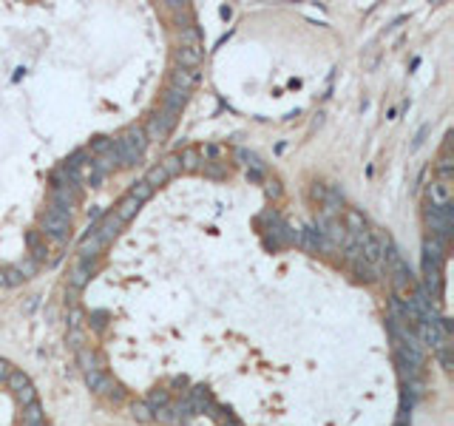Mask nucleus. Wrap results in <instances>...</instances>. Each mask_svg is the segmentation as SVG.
<instances>
[{
  "label": "nucleus",
  "instance_id": "obj_1",
  "mask_svg": "<svg viewBox=\"0 0 454 426\" xmlns=\"http://www.w3.org/2000/svg\"><path fill=\"white\" fill-rule=\"evenodd\" d=\"M145 148H148V136L142 131V125H131L119 136H114V151L119 156V165H125V168L136 165L142 154H145Z\"/></svg>",
  "mask_w": 454,
  "mask_h": 426
},
{
  "label": "nucleus",
  "instance_id": "obj_2",
  "mask_svg": "<svg viewBox=\"0 0 454 426\" xmlns=\"http://www.w3.org/2000/svg\"><path fill=\"white\" fill-rule=\"evenodd\" d=\"M426 227H429L426 236H435V239H440L443 245H448L451 230H454V222H451V205H446V207L426 205Z\"/></svg>",
  "mask_w": 454,
  "mask_h": 426
},
{
  "label": "nucleus",
  "instance_id": "obj_3",
  "mask_svg": "<svg viewBox=\"0 0 454 426\" xmlns=\"http://www.w3.org/2000/svg\"><path fill=\"white\" fill-rule=\"evenodd\" d=\"M40 227H43V233L49 236V239H52L54 245L63 247V245L68 242V233H71V213H63V210L49 207V210L43 213Z\"/></svg>",
  "mask_w": 454,
  "mask_h": 426
},
{
  "label": "nucleus",
  "instance_id": "obj_4",
  "mask_svg": "<svg viewBox=\"0 0 454 426\" xmlns=\"http://www.w3.org/2000/svg\"><path fill=\"white\" fill-rule=\"evenodd\" d=\"M176 123H179V114H171V111L156 108V111L148 116V125L142 128V131H145L148 142H151V139L162 142V139H168V136H171V131L176 128Z\"/></svg>",
  "mask_w": 454,
  "mask_h": 426
},
{
  "label": "nucleus",
  "instance_id": "obj_5",
  "mask_svg": "<svg viewBox=\"0 0 454 426\" xmlns=\"http://www.w3.org/2000/svg\"><path fill=\"white\" fill-rule=\"evenodd\" d=\"M85 384L91 392H97V395H108L114 400H123V389H119V384L114 381L111 375H105L103 369H91L85 372Z\"/></svg>",
  "mask_w": 454,
  "mask_h": 426
},
{
  "label": "nucleus",
  "instance_id": "obj_6",
  "mask_svg": "<svg viewBox=\"0 0 454 426\" xmlns=\"http://www.w3.org/2000/svg\"><path fill=\"white\" fill-rule=\"evenodd\" d=\"M123 227H125V225H123V222H119V219H116V213L111 210V213H105V216L100 219V225H94L91 230H94V233H97V236H100V239H103V245L108 247V245H111V242L116 239V236H119V230H123Z\"/></svg>",
  "mask_w": 454,
  "mask_h": 426
},
{
  "label": "nucleus",
  "instance_id": "obj_7",
  "mask_svg": "<svg viewBox=\"0 0 454 426\" xmlns=\"http://www.w3.org/2000/svg\"><path fill=\"white\" fill-rule=\"evenodd\" d=\"M196 83H199V68H182V65H176L174 71H171V88H179V91H194L196 88Z\"/></svg>",
  "mask_w": 454,
  "mask_h": 426
},
{
  "label": "nucleus",
  "instance_id": "obj_8",
  "mask_svg": "<svg viewBox=\"0 0 454 426\" xmlns=\"http://www.w3.org/2000/svg\"><path fill=\"white\" fill-rule=\"evenodd\" d=\"M296 242H298L301 247H307V250H313V253H318V250H332V245L318 233V227H304V230H298V233H296Z\"/></svg>",
  "mask_w": 454,
  "mask_h": 426
},
{
  "label": "nucleus",
  "instance_id": "obj_9",
  "mask_svg": "<svg viewBox=\"0 0 454 426\" xmlns=\"http://www.w3.org/2000/svg\"><path fill=\"white\" fill-rule=\"evenodd\" d=\"M187 100H190V94L187 91H179V88H165V94H162V100H159V108L162 111H171V114H182V108L187 105Z\"/></svg>",
  "mask_w": 454,
  "mask_h": 426
},
{
  "label": "nucleus",
  "instance_id": "obj_10",
  "mask_svg": "<svg viewBox=\"0 0 454 426\" xmlns=\"http://www.w3.org/2000/svg\"><path fill=\"white\" fill-rule=\"evenodd\" d=\"M105 250V245H103V239L94 230H88L85 236H83V242H80V247H77V253H80V258L83 262H88V258H97L100 253Z\"/></svg>",
  "mask_w": 454,
  "mask_h": 426
},
{
  "label": "nucleus",
  "instance_id": "obj_11",
  "mask_svg": "<svg viewBox=\"0 0 454 426\" xmlns=\"http://www.w3.org/2000/svg\"><path fill=\"white\" fill-rule=\"evenodd\" d=\"M91 273H94V267L88 262H83V258H77L74 267H71V273H68V287L71 290H83L85 284L91 281Z\"/></svg>",
  "mask_w": 454,
  "mask_h": 426
},
{
  "label": "nucleus",
  "instance_id": "obj_12",
  "mask_svg": "<svg viewBox=\"0 0 454 426\" xmlns=\"http://www.w3.org/2000/svg\"><path fill=\"white\" fill-rule=\"evenodd\" d=\"M429 205H437V207L451 205V182L432 179V185H429Z\"/></svg>",
  "mask_w": 454,
  "mask_h": 426
},
{
  "label": "nucleus",
  "instance_id": "obj_13",
  "mask_svg": "<svg viewBox=\"0 0 454 426\" xmlns=\"http://www.w3.org/2000/svg\"><path fill=\"white\" fill-rule=\"evenodd\" d=\"M139 207H142V205H139L134 196H125L123 202H119V205L114 207V213H116V219H119V222L128 225V222L136 216V210H139Z\"/></svg>",
  "mask_w": 454,
  "mask_h": 426
},
{
  "label": "nucleus",
  "instance_id": "obj_14",
  "mask_svg": "<svg viewBox=\"0 0 454 426\" xmlns=\"http://www.w3.org/2000/svg\"><path fill=\"white\" fill-rule=\"evenodd\" d=\"M179 49H205L202 45V34L199 26H185L179 32Z\"/></svg>",
  "mask_w": 454,
  "mask_h": 426
},
{
  "label": "nucleus",
  "instance_id": "obj_15",
  "mask_svg": "<svg viewBox=\"0 0 454 426\" xmlns=\"http://www.w3.org/2000/svg\"><path fill=\"white\" fill-rule=\"evenodd\" d=\"M202 57H205V49H179L176 52V65H182V68H199Z\"/></svg>",
  "mask_w": 454,
  "mask_h": 426
},
{
  "label": "nucleus",
  "instance_id": "obj_16",
  "mask_svg": "<svg viewBox=\"0 0 454 426\" xmlns=\"http://www.w3.org/2000/svg\"><path fill=\"white\" fill-rule=\"evenodd\" d=\"M20 426H45V412H43V407H40V404H29V407H23Z\"/></svg>",
  "mask_w": 454,
  "mask_h": 426
},
{
  "label": "nucleus",
  "instance_id": "obj_17",
  "mask_svg": "<svg viewBox=\"0 0 454 426\" xmlns=\"http://www.w3.org/2000/svg\"><path fill=\"white\" fill-rule=\"evenodd\" d=\"M77 364L83 367V372H91V369H103V361L97 358V352H91L88 347H80V349H77Z\"/></svg>",
  "mask_w": 454,
  "mask_h": 426
},
{
  "label": "nucleus",
  "instance_id": "obj_18",
  "mask_svg": "<svg viewBox=\"0 0 454 426\" xmlns=\"http://www.w3.org/2000/svg\"><path fill=\"white\" fill-rule=\"evenodd\" d=\"M202 156H199V151L196 148H187V151H182L179 154V165H182V174L185 171H199L202 168Z\"/></svg>",
  "mask_w": 454,
  "mask_h": 426
},
{
  "label": "nucleus",
  "instance_id": "obj_19",
  "mask_svg": "<svg viewBox=\"0 0 454 426\" xmlns=\"http://www.w3.org/2000/svg\"><path fill=\"white\" fill-rule=\"evenodd\" d=\"M128 196H134L139 205H145L151 196H154V187L148 185V182H139V185H134L131 187V191H128Z\"/></svg>",
  "mask_w": 454,
  "mask_h": 426
},
{
  "label": "nucleus",
  "instance_id": "obj_20",
  "mask_svg": "<svg viewBox=\"0 0 454 426\" xmlns=\"http://www.w3.org/2000/svg\"><path fill=\"white\" fill-rule=\"evenodd\" d=\"M20 281H26V278L20 276L17 267H3V270H0V287H14V284H20Z\"/></svg>",
  "mask_w": 454,
  "mask_h": 426
},
{
  "label": "nucleus",
  "instance_id": "obj_21",
  "mask_svg": "<svg viewBox=\"0 0 454 426\" xmlns=\"http://www.w3.org/2000/svg\"><path fill=\"white\" fill-rule=\"evenodd\" d=\"M131 415H134L139 423H151V420H154V409L145 404V400H136V404L131 407Z\"/></svg>",
  "mask_w": 454,
  "mask_h": 426
},
{
  "label": "nucleus",
  "instance_id": "obj_22",
  "mask_svg": "<svg viewBox=\"0 0 454 426\" xmlns=\"http://www.w3.org/2000/svg\"><path fill=\"white\" fill-rule=\"evenodd\" d=\"M159 168L165 171V176L168 179H176L182 174V165H179V156H168V159H162L159 162Z\"/></svg>",
  "mask_w": 454,
  "mask_h": 426
},
{
  "label": "nucleus",
  "instance_id": "obj_23",
  "mask_svg": "<svg viewBox=\"0 0 454 426\" xmlns=\"http://www.w3.org/2000/svg\"><path fill=\"white\" fill-rule=\"evenodd\" d=\"M14 395H17V400L23 407H29V404H37V392H34V387H32V381L26 384V387H20V389H14Z\"/></svg>",
  "mask_w": 454,
  "mask_h": 426
},
{
  "label": "nucleus",
  "instance_id": "obj_24",
  "mask_svg": "<svg viewBox=\"0 0 454 426\" xmlns=\"http://www.w3.org/2000/svg\"><path fill=\"white\" fill-rule=\"evenodd\" d=\"M114 148V139L111 136H97V139H91V154L94 156H103L105 151Z\"/></svg>",
  "mask_w": 454,
  "mask_h": 426
},
{
  "label": "nucleus",
  "instance_id": "obj_25",
  "mask_svg": "<svg viewBox=\"0 0 454 426\" xmlns=\"http://www.w3.org/2000/svg\"><path fill=\"white\" fill-rule=\"evenodd\" d=\"M145 404H148L151 409H159V407H168V404H171V398H168V392H165V389H154V392L148 395Z\"/></svg>",
  "mask_w": 454,
  "mask_h": 426
},
{
  "label": "nucleus",
  "instance_id": "obj_26",
  "mask_svg": "<svg viewBox=\"0 0 454 426\" xmlns=\"http://www.w3.org/2000/svg\"><path fill=\"white\" fill-rule=\"evenodd\" d=\"M142 182H148V185L154 187V191H156V185H165V182H168V176H165V171L159 168V165H154V168L148 171V176L142 179Z\"/></svg>",
  "mask_w": 454,
  "mask_h": 426
},
{
  "label": "nucleus",
  "instance_id": "obj_27",
  "mask_svg": "<svg viewBox=\"0 0 454 426\" xmlns=\"http://www.w3.org/2000/svg\"><path fill=\"white\" fill-rule=\"evenodd\" d=\"M83 341H85V333L80 327H74V329H68V344L74 347V349H80L83 347Z\"/></svg>",
  "mask_w": 454,
  "mask_h": 426
},
{
  "label": "nucleus",
  "instance_id": "obj_28",
  "mask_svg": "<svg viewBox=\"0 0 454 426\" xmlns=\"http://www.w3.org/2000/svg\"><path fill=\"white\" fill-rule=\"evenodd\" d=\"M80 324H83V313L77 310V307H74V304H71V313H68V327H71V329H74V327H80Z\"/></svg>",
  "mask_w": 454,
  "mask_h": 426
},
{
  "label": "nucleus",
  "instance_id": "obj_29",
  "mask_svg": "<svg viewBox=\"0 0 454 426\" xmlns=\"http://www.w3.org/2000/svg\"><path fill=\"white\" fill-rule=\"evenodd\" d=\"M12 369H14V367H12L9 361H3V358H0V384H6V381H9Z\"/></svg>",
  "mask_w": 454,
  "mask_h": 426
},
{
  "label": "nucleus",
  "instance_id": "obj_30",
  "mask_svg": "<svg viewBox=\"0 0 454 426\" xmlns=\"http://www.w3.org/2000/svg\"><path fill=\"white\" fill-rule=\"evenodd\" d=\"M395 426H409V423H395Z\"/></svg>",
  "mask_w": 454,
  "mask_h": 426
}]
</instances>
